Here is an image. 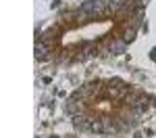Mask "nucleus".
<instances>
[{
  "label": "nucleus",
  "mask_w": 156,
  "mask_h": 138,
  "mask_svg": "<svg viewBox=\"0 0 156 138\" xmlns=\"http://www.w3.org/2000/svg\"><path fill=\"white\" fill-rule=\"evenodd\" d=\"M129 90H131V88L127 86L125 82H121V80H110L106 86H104V92H102V94H106L108 99H112V100H125L127 94H129Z\"/></svg>",
  "instance_id": "f257e3e1"
},
{
  "label": "nucleus",
  "mask_w": 156,
  "mask_h": 138,
  "mask_svg": "<svg viewBox=\"0 0 156 138\" xmlns=\"http://www.w3.org/2000/svg\"><path fill=\"white\" fill-rule=\"evenodd\" d=\"M73 125H75V130H81V132H87V130H92V117L85 113H79V115H75L73 117Z\"/></svg>",
  "instance_id": "f03ea898"
},
{
  "label": "nucleus",
  "mask_w": 156,
  "mask_h": 138,
  "mask_svg": "<svg viewBox=\"0 0 156 138\" xmlns=\"http://www.w3.org/2000/svg\"><path fill=\"white\" fill-rule=\"evenodd\" d=\"M52 57V46L46 44L44 40H37L36 42V59L37 61H48Z\"/></svg>",
  "instance_id": "7ed1b4c3"
},
{
  "label": "nucleus",
  "mask_w": 156,
  "mask_h": 138,
  "mask_svg": "<svg viewBox=\"0 0 156 138\" xmlns=\"http://www.w3.org/2000/svg\"><path fill=\"white\" fill-rule=\"evenodd\" d=\"M127 48V40L125 38H110L108 40V52L110 54H123Z\"/></svg>",
  "instance_id": "20e7f679"
},
{
  "label": "nucleus",
  "mask_w": 156,
  "mask_h": 138,
  "mask_svg": "<svg viewBox=\"0 0 156 138\" xmlns=\"http://www.w3.org/2000/svg\"><path fill=\"white\" fill-rule=\"evenodd\" d=\"M135 32H137V27H133V25H125V32H123V38H125L127 42H131L133 38H135Z\"/></svg>",
  "instance_id": "39448f33"
}]
</instances>
